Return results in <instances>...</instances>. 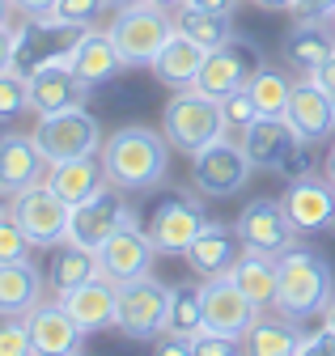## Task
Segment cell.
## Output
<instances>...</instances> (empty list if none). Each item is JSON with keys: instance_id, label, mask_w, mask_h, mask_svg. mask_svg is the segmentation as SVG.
Here are the masks:
<instances>
[{"instance_id": "obj_1", "label": "cell", "mask_w": 335, "mask_h": 356, "mask_svg": "<svg viewBox=\"0 0 335 356\" xmlns=\"http://www.w3.org/2000/svg\"><path fill=\"white\" fill-rule=\"evenodd\" d=\"M102 165H106V178L115 187L153 191L170 174V140H165V131H153L145 123H128L106 140Z\"/></svg>"}, {"instance_id": "obj_2", "label": "cell", "mask_w": 335, "mask_h": 356, "mask_svg": "<svg viewBox=\"0 0 335 356\" xmlns=\"http://www.w3.org/2000/svg\"><path fill=\"white\" fill-rule=\"evenodd\" d=\"M280 267V289H276V309L284 318H314L331 305L335 297V276H331V263L310 250V246H288L284 254H276Z\"/></svg>"}, {"instance_id": "obj_3", "label": "cell", "mask_w": 335, "mask_h": 356, "mask_svg": "<svg viewBox=\"0 0 335 356\" xmlns=\"http://www.w3.org/2000/svg\"><path fill=\"white\" fill-rule=\"evenodd\" d=\"M161 131L165 140L183 153H199L213 140L225 136V115H221V102L199 94V89H174V98L165 102L161 111Z\"/></svg>"}, {"instance_id": "obj_4", "label": "cell", "mask_w": 335, "mask_h": 356, "mask_svg": "<svg viewBox=\"0 0 335 356\" xmlns=\"http://www.w3.org/2000/svg\"><path fill=\"white\" fill-rule=\"evenodd\" d=\"M165 314H170V284H161L153 272L119 284L115 331H123L128 339H140V343H153L165 331Z\"/></svg>"}, {"instance_id": "obj_5", "label": "cell", "mask_w": 335, "mask_h": 356, "mask_svg": "<svg viewBox=\"0 0 335 356\" xmlns=\"http://www.w3.org/2000/svg\"><path fill=\"white\" fill-rule=\"evenodd\" d=\"M170 34H174V13L149 5V0H140L132 9H119L115 26H111V38H115V47H119V56H123L128 68L153 64Z\"/></svg>"}, {"instance_id": "obj_6", "label": "cell", "mask_w": 335, "mask_h": 356, "mask_svg": "<svg viewBox=\"0 0 335 356\" xmlns=\"http://www.w3.org/2000/svg\"><path fill=\"white\" fill-rule=\"evenodd\" d=\"M34 140L51 161L90 157V153H102V123L85 106H68V111H56V115H38Z\"/></svg>"}, {"instance_id": "obj_7", "label": "cell", "mask_w": 335, "mask_h": 356, "mask_svg": "<svg viewBox=\"0 0 335 356\" xmlns=\"http://www.w3.org/2000/svg\"><path fill=\"white\" fill-rule=\"evenodd\" d=\"M123 225H136V212L128 208V200H123V187H115L111 178L94 191L85 195L81 204H72V229H68V242L85 246V250H98L115 229Z\"/></svg>"}, {"instance_id": "obj_8", "label": "cell", "mask_w": 335, "mask_h": 356, "mask_svg": "<svg viewBox=\"0 0 335 356\" xmlns=\"http://www.w3.org/2000/svg\"><path fill=\"white\" fill-rule=\"evenodd\" d=\"M204 225H208V216H204L199 200L187 195V191H170L165 200H157L153 212L145 216V234L157 246V254H183L199 238Z\"/></svg>"}, {"instance_id": "obj_9", "label": "cell", "mask_w": 335, "mask_h": 356, "mask_svg": "<svg viewBox=\"0 0 335 356\" xmlns=\"http://www.w3.org/2000/svg\"><path fill=\"white\" fill-rule=\"evenodd\" d=\"M263 68V51L255 47L250 38H229V42H221L217 51H208V60H204V68H199V76H195V85L191 89H199V94H208V98H225V94H234V89H242V85H250L255 81V72Z\"/></svg>"}, {"instance_id": "obj_10", "label": "cell", "mask_w": 335, "mask_h": 356, "mask_svg": "<svg viewBox=\"0 0 335 356\" xmlns=\"http://www.w3.org/2000/svg\"><path fill=\"white\" fill-rule=\"evenodd\" d=\"M13 216H17V225L26 229V238L34 246H60L68 242V229H72V204L64 195H56L47 183H38L22 195H13Z\"/></svg>"}, {"instance_id": "obj_11", "label": "cell", "mask_w": 335, "mask_h": 356, "mask_svg": "<svg viewBox=\"0 0 335 356\" xmlns=\"http://www.w3.org/2000/svg\"><path fill=\"white\" fill-rule=\"evenodd\" d=\"M250 157L242 145H229L225 136L213 140L208 149L191 153V178H195V187L208 195V200H229L246 187V178H250Z\"/></svg>"}, {"instance_id": "obj_12", "label": "cell", "mask_w": 335, "mask_h": 356, "mask_svg": "<svg viewBox=\"0 0 335 356\" xmlns=\"http://www.w3.org/2000/svg\"><path fill=\"white\" fill-rule=\"evenodd\" d=\"M26 76H30V111L34 115H56V111H68V106H85V98H90V81L68 60H47Z\"/></svg>"}, {"instance_id": "obj_13", "label": "cell", "mask_w": 335, "mask_h": 356, "mask_svg": "<svg viewBox=\"0 0 335 356\" xmlns=\"http://www.w3.org/2000/svg\"><path fill=\"white\" fill-rule=\"evenodd\" d=\"M288 220L297 234H322V229H335V183L331 178H318V174H306V178H293L280 195Z\"/></svg>"}, {"instance_id": "obj_14", "label": "cell", "mask_w": 335, "mask_h": 356, "mask_svg": "<svg viewBox=\"0 0 335 356\" xmlns=\"http://www.w3.org/2000/svg\"><path fill=\"white\" fill-rule=\"evenodd\" d=\"M76 38H81V26H64L51 13L47 17H30L26 26H17L13 68L17 72H34L38 64H47V60H68L72 47H76Z\"/></svg>"}, {"instance_id": "obj_15", "label": "cell", "mask_w": 335, "mask_h": 356, "mask_svg": "<svg viewBox=\"0 0 335 356\" xmlns=\"http://www.w3.org/2000/svg\"><path fill=\"white\" fill-rule=\"evenodd\" d=\"M238 234L246 242V250H263V254H284L288 246H297V229H293V220L284 212L280 200H250L238 216Z\"/></svg>"}, {"instance_id": "obj_16", "label": "cell", "mask_w": 335, "mask_h": 356, "mask_svg": "<svg viewBox=\"0 0 335 356\" xmlns=\"http://www.w3.org/2000/svg\"><path fill=\"white\" fill-rule=\"evenodd\" d=\"M26 327H30V339H34V356H72L81 352V343H85V327H81L64 301H38L26 309Z\"/></svg>"}, {"instance_id": "obj_17", "label": "cell", "mask_w": 335, "mask_h": 356, "mask_svg": "<svg viewBox=\"0 0 335 356\" xmlns=\"http://www.w3.org/2000/svg\"><path fill=\"white\" fill-rule=\"evenodd\" d=\"M199 297H204V318H208V331H221V335H246L259 318V305L250 301L234 276H213L199 284Z\"/></svg>"}, {"instance_id": "obj_18", "label": "cell", "mask_w": 335, "mask_h": 356, "mask_svg": "<svg viewBox=\"0 0 335 356\" xmlns=\"http://www.w3.org/2000/svg\"><path fill=\"white\" fill-rule=\"evenodd\" d=\"M153 254H157V246L149 242L145 225L136 220V225L115 229V234L98 246V267H102V276H106V280L123 284V280L149 276V272H153Z\"/></svg>"}, {"instance_id": "obj_19", "label": "cell", "mask_w": 335, "mask_h": 356, "mask_svg": "<svg viewBox=\"0 0 335 356\" xmlns=\"http://www.w3.org/2000/svg\"><path fill=\"white\" fill-rule=\"evenodd\" d=\"M246 254V242L238 234V225H221V220H208V225L199 229V238L183 250L187 267L199 276V280H213V276H229L234 263Z\"/></svg>"}, {"instance_id": "obj_20", "label": "cell", "mask_w": 335, "mask_h": 356, "mask_svg": "<svg viewBox=\"0 0 335 356\" xmlns=\"http://www.w3.org/2000/svg\"><path fill=\"white\" fill-rule=\"evenodd\" d=\"M47 174H51V157L38 149L34 136H0V187L9 195L47 183Z\"/></svg>"}, {"instance_id": "obj_21", "label": "cell", "mask_w": 335, "mask_h": 356, "mask_svg": "<svg viewBox=\"0 0 335 356\" xmlns=\"http://www.w3.org/2000/svg\"><path fill=\"white\" fill-rule=\"evenodd\" d=\"M284 119L293 123V131H297L302 140L314 145V140H327L335 131V102H331V94L314 76H302L297 85H293V94H288Z\"/></svg>"}, {"instance_id": "obj_22", "label": "cell", "mask_w": 335, "mask_h": 356, "mask_svg": "<svg viewBox=\"0 0 335 356\" xmlns=\"http://www.w3.org/2000/svg\"><path fill=\"white\" fill-rule=\"evenodd\" d=\"M280 56H284V64H288L293 72L314 76V72L322 68V60L335 56V30H331L322 17H297V26L284 34Z\"/></svg>"}, {"instance_id": "obj_23", "label": "cell", "mask_w": 335, "mask_h": 356, "mask_svg": "<svg viewBox=\"0 0 335 356\" xmlns=\"http://www.w3.org/2000/svg\"><path fill=\"white\" fill-rule=\"evenodd\" d=\"M204 60H208V51L199 47L191 34H183V30L174 26V34L165 38V47L157 51V60H153L149 68H153V76H157L165 89H191L195 76H199V68H204Z\"/></svg>"}, {"instance_id": "obj_24", "label": "cell", "mask_w": 335, "mask_h": 356, "mask_svg": "<svg viewBox=\"0 0 335 356\" xmlns=\"http://www.w3.org/2000/svg\"><path fill=\"white\" fill-rule=\"evenodd\" d=\"M60 301H64L68 314L85 327V335H94V331H102V327H115L119 284L106 280V276H94V280H85V284H76L72 293H64Z\"/></svg>"}, {"instance_id": "obj_25", "label": "cell", "mask_w": 335, "mask_h": 356, "mask_svg": "<svg viewBox=\"0 0 335 356\" xmlns=\"http://www.w3.org/2000/svg\"><path fill=\"white\" fill-rule=\"evenodd\" d=\"M68 64L85 76L90 85H102V81H115L123 68V56H119V47H115V38H111V30H98V26H90V30H81V38H76V47H72V56H68Z\"/></svg>"}, {"instance_id": "obj_26", "label": "cell", "mask_w": 335, "mask_h": 356, "mask_svg": "<svg viewBox=\"0 0 335 356\" xmlns=\"http://www.w3.org/2000/svg\"><path fill=\"white\" fill-rule=\"evenodd\" d=\"M302 136L293 131V123L280 115H263L255 127H246V136H242V149H246V157H250V165L255 170H280L284 165V157H288V149L297 145Z\"/></svg>"}, {"instance_id": "obj_27", "label": "cell", "mask_w": 335, "mask_h": 356, "mask_svg": "<svg viewBox=\"0 0 335 356\" xmlns=\"http://www.w3.org/2000/svg\"><path fill=\"white\" fill-rule=\"evenodd\" d=\"M47 272H38L30 259L17 263H0V318H17L30 305L43 301Z\"/></svg>"}, {"instance_id": "obj_28", "label": "cell", "mask_w": 335, "mask_h": 356, "mask_svg": "<svg viewBox=\"0 0 335 356\" xmlns=\"http://www.w3.org/2000/svg\"><path fill=\"white\" fill-rule=\"evenodd\" d=\"M102 183H106L102 153H90V157H68V161H51V174H47V187H51L56 195H64L68 204H81L85 195H94Z\"/></svg>"}, {"instance_id": "obj_29", "label": "cell", "mask_w": 335, "mask_h": 356, "mask_svg": "<svg viewBox=\"0 0 335 356\" xmlns=\"http://www.w3.org/2000/svg\"><path fill=\"white\" fill-rule=\"evenodd\" d=\"M102 276V267H98V250H85V246H76V242H60L51 246V259H47V289L56 297L72 293L76 284H85Z\"/></svg>"}, {"instance_id": "obj_30", "label": "cell", "mask_w": 335, "mask_h": 356, "mask_svg": "<svg viewBox=\"0 0 335 356\" xmlns=\"http://www.w3.org/2000/svg\"><path fill=\"white\" fill-rule=\"evenodd\" d=\"M234 284L255 301L259 309L276 305V289H280V267H276V254H263V250H246L238 263H234Z\"/></svg>"}, {"instance_id": "obj_31", "label": "cell", "mask_w": 335, "mask_h": 356, "mask_svg": "<svg viewBox=\"0 0 335 356\" xmlns=\"http://www.w3.org/2000/svg\"><path fill=\"white\" fill-rule=\"evenodd\" d=\"M302 323L297 318H284L280 309H276V318H255V327H250L246 335H242V343H246V352H255V356H288V352H297V343H302Z\"/></svg>"}, {"instance_id": "obj_32", "label": "cell", "mask_w": 335, "mask_h": 356, "mask_svg": "<svg viewBox=\"0 0 335 356\" xmlns=\"http://www.w3.org/2000/svg\"><path fill=\"white\" fill-rule=\"evenodd\" d=\"M199 331H208L199 289L195 284H174L170 289V314H165V335H179V339L191 343Z\"/></svg>"}, {"instance_id": "obj_33", "label": "cell", "mask_w": 335, "mask_h": 356, "mask_svg": "<svg viewBox=\"0 0 335 356\" xmlns=\"http://www.w3.org/2000/svg\"><path fill=\"white\" fill-rule=\"evenodd\" d=\"M174 26H179L183 34H191L204 51H217L221 42L234 38V22H229V13H208V9H195V5L174 9Z\"/></svg>"}, {"instance_id": "obj_34", "label": "cell", "mask_w": 335, "mask_h": 356, "mask_svg": "<svg viewBox=\"0 0 335 356\" xmlns=\"http://www.w3.org/2000/svg\"><path fill=\"white\" fill-rule=\"evenodd\" d=\"M250 94H255V102H259L263 115H276V119H280V115L288 111L293 81H288L284 72H276V68H259L255 81H250Z\"/></svg>"}, {"instance_id": "obj_35", "label": "cell", "mask_w": 335, "mask_h": 356, "mask_svg": "<svg viewBox=\"0 0 335 356\" xmlns=\"http://www.w3.org/2000/svg\"><path fill=\"white\" fill-rule=\"evenodd\" d=\"M221 115H225V127L229 131H242V136H246V127H255L263 119L255 94H250V85H242V89H234V94L221 98Z\"/></svg>"}, {"instance_id": "obj_36", "label": "cell", "mask_w": 335, "mask_h": 356, "mask_svg": "<svg viewBox=\"0 0 335 356\" xmlns=\"http://www.w3.org/2000/svg\"><path fill=\"white\" fill-rule=\"evenodd\" d=\"M22 111H30V76L17 68L0 72V123L17 119Z\"/></svg>"}, {"instance_id": "obj_37", "label": "cell", "mask_w": 335, "mask_h": 356, "mask_svg": "<svg viewBox=\"0 0 335 356\" xmlns=\"http://www.w3.org/2000/svg\"><path fill=\"white\" fill-rule=\"evenodd\" d=\"M106 9H111L106 0H56L51 17H56V22H64V26H81V30H90V26H98V22H102V13H106Z\"/></svg>"}, {"instance_id": "obj_38", "label": "cell", "mask_w": 335, "mask_h": 356, "mask_svg": "<svg viewBox=\"0 0 335 356\" xmlns=\"http://www.w3.org/2000/svg\"><path fill=\"white\" fill-rule=\"evenodd\" d=\"M34 242L26 238V229L17 225V216L5 212L0 216V263H17V259H30Z\"/></svg>"}, {"instance_id": "obj_39", "label": "cell", "mask_w": 335, "mask_h": 356, "mask_svg": "<svg viewBox=\"0 0 335 356\" xmlns=\"http://www.w3.org/2000/svg\"><path fill=\"white\" fill-rule=\"evenodd\" d=\"M0 356H34V339L26 318H0Z\"/></svg>"}, {"instance_id": "obj_40", "label": "cell", "mask_w": 335, "mask_h": 356, "mask_svg": "<svg viewBox=\"0 0 335 356\" xmlns=\"http://www.w3.org/2000/svg\"><path fill=\"white\" fill-rule=\"evenodd\" d=\"M191 352H195V356H238V352H246V343H242L238 335L199 331V335L191 339Z\"/></svg>"}, {"instance_id": "obj_41", "label": "cell", "mask_w": 335, "mask_h": 356, "mask_svg": "<svg viewBox=\"0 0 335 356\" xmlns=\"http://www.w3.org/2000/svg\"><path fill=\"white\" fill-rule=\"evenodd\" d=\"M280 174L288 178H306V174H314V161H310V140H297L288 149V157H284V165H280Z\"/></svg>"}, {"instance_id": "obj_42", "label": "cell", "mask_w": 335, "mask_h": 356, "mask_svg": "<svg viewBox=\"0 0 335 356\" xmlns=\"http://www.w3.org/2000/svg\"><path fill=\"white\" fill-rule=\"evenodd\" d=\"M297 352H327V356H335V331L322 323V331H314V335H302Z\"/></svg>"}, {"instance_id": "obj_43", "label": "cell", "mask_w": 335, "mask_h": 356, "mask_svg": "<svg viewBox=\"0 0 335 356\" xmlns=\"http://www.w3.org/2000/svg\"><path fill=\"white\" fill-rule=\"evenodd\" d=\"M297 17H322V22H335V0H297L293 5Z\"/></svg>"}, {"instance_id": "obj_44", "label": "cell", "mask_w": 335, "mask_h": 356, "mask_svg": "<svg viewBox=\"0 0 335 356\" xmlns=\"http://www.w3.org/2000/svg\"><path fill=\"white\" fill-rule=\"evenodd\" d=\"M13 56H17V26H0V72L13 68Z\"/></svg>"}, {"instance_id": "obj_45", "label": "cell", "mask_w": 335, "mask_h": 356, "mask_svg": "<svg viewBox=\"0 0 335 356\" xmlns=\"http://www.w3.org/2000/svg\"><path fill=\"white\" fill-rule=\"evenodd\" d=\"M13 9L26 13V17H47L56 9V0H13Z\"/></svg>"}, {"instance_id": "obj_46", "label": "cell", "mask_w": 335, "mask_h": 356, "mask_svg": "<svg viewBox=\"0 0 335 356\" xmlns=\"http://www.w3.org/2000/svg\"><path fill=\"white\" fill-rule=\"evenodd\" d=\"M183 5H195V9H208V13H229L238 9V0H183Z\"/></svg>"}, {"instance_id": "obj_47", "label": "cell", "mask_w": 335, "mask_h": 356, "mask_svg": "<svg viewBox=\"0 0 335 356\" xmlns=\"http://www.w3.org/2000/svg\"><path fill=\"white\" fill-rule=\"evenodd\" d=\"M314 81L327 89V94H331V102H335V56H331V60H322V68L314 72Z\"/></svg>"}, {"instance_id": "obj_48", "label": "cell", "mask_w": 335, "mask_h": 356, "mask_svg": "<svg viewBox=\"0 0 335 356\" xmlns=\"http://www.w3.org/2000/svg\"><path fill=\"white\" fill-rule=\"evenodd\" d=\"M250 5H259V9H293V5H297V0H250Z\"/></svg>"}, {"instance_id": "obj_49", "label": "cell", "mask_w": 335, "mask_h": 356, "mask_svg": "<svg viewBox=\"0 0 335 356\" xmlns=\"http://www.w3.org/2000/svg\"><path fill=\"white\" fill-rule=\"evenodd\" d=\"M13 22V0H0V26Z\"/></svg>"}, {"instance_id": "obj_50", "label": "cell", "mask_w": 335, "mask_h": 356, "mask_svg": "<svg viewBox=\"0 0 335 356\" xmlns=\"http://www.w3.org/2000/svg\"><path fill=\"white\" fill-rule=\"evenodd\" d=\"M5 212H13V195H9L5 187H0V216H5Z\"/></svg>"}, {"instance_id": "obj_51", "label": "cell", "mask_w": 335, "mask_h": 356, "mask_svg": "<svg viewBox=\"0 0 335 356\" xmlns=\"http://www.w3.org/2000/svg\"><path fill=\"white\" fill-rule=\"evenodd\" d=\"M149 5H157V9H170V13H174V9H183V0H149Z\"/></svg>"}, {"instance_id": "obj_52", "label": "cell", "mask_w": 335, "mask_h": 356, "mask_svg": "<svg viewBox=\"0 0 335 356\" xmlns=\"http://www.w3.org/2000/svg\"><path fill=\"white\" fill-rule=\"evenodd\" d=\"M322 323H327V327H331V331H335V297H331V305H327V309H322Z\"/></svg>"}, {"instance_id": "obj_53", "label": "cell", "mask_w": 335, "mask_h": 356, "mask_svg": "<svg viewBox=\"0 0 335 356\" xmlns=\"http://www.w3.org/2000/svg\"><path fill=\"white\" fill-rule=\"evenodd\" d=\"M106 5H111V9L119 13V9H132V5H140V0H106Z\"/></svg>"}, {"instance_id": "obj_54", "label": "cell", "mask_w": 335, "mask_h": 356, "mask_svg": "<svg viewBox=\"0 0 335 356\" xmlns=\"http://www.w3.org/2000/svg\"><path fill=\"white\" fill-rule=\"evenodd\" d=\"M327 178L335 183V145H331V153H327Z\"/></svg>"}, {"instance_id": "obj_55", "label": "cell", "mask_w": 335, "mask_h": 356, "mask_svg": "<svg viewBox=\"0 0 335 356\" xmlns=\"http://www.w3.org/2000/svg\"><path fill=\"white\" fill-rule=\"evenodd\" d=\"M331 26H335V22H331Z\"/></svg>"}]
</instances>
